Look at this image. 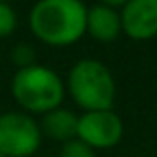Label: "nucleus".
Returning <instances> with one entry per match:
<instances>
[{
    "instance_id": "7",
    "label": "nucleus",
    "mask_w": 157,
    "mask_h": 157,
    "mask_svg": "<svg viewBox=\"0 0 157 157\" xmlns=\"http://www.w3.org/2000/svg\"><path fill=\"white\" fill-rule=\"evenodd\" d=\"M86 34L101 44H109L119 38L121 34V16L119 10L111 8L109 4L100 2L88 6V18H86Z\"/></svg>"
},
{
    "instance_id": "4",
    "label": "nucleus",
    "mask_w": 157,
    "mask_h": 157,
    "mask_svg": "<svg viewBox=\"0 0 157 157\" xmlns=\"http://www.w3.org/2000/svg\"><path fill=\"white\" fill-rule=\"evenodd\" d=\"M42 131L24 111L0 113V153L4 157H32L42 145Z\"/></svg>"
},
{
    "instance_id": "9",
    "label": "nucleus",
    "mask_w": 157,
    "mask_h": 157,
    "mask_svg": "<svg viewBox=\"0 0 157 157\" xmlns=\"http://www.w3.org/2000/svg\"><path fill=\"white\" fill-rule=\"evenodd\" d=\"M10 60L12 64L16 66L18 70H24V68H30V66L38 64V56H36V50L32 44H26V42H18L10 52Z\"/></svg>"
},
{
    "instance_id": "1",
    "label": "nucleus",
    "mask_w": 157,
    "mask_h": 157,
    "mask_svg": "<svg viewBox=\"0 0 157 157\" xmlns=\"http://www.w3.org/2000/svg\"><path fill=\"white\" fill-rule=\"evenodd\" d=\"M88 6L80 0H40L28 16L30 30L42 44L66 48L86 36Z\"/></svg>"
},
{
    "instance_id": "5",
    "label": "nucleus",
    "mask_w": 157,
    "mask_h": 157,
    "mask_svg": "<svg viewBox=\"0 0 157 157\" xmlns=\"http://www.w3.org/2000/svg\"><path fill=\"white\" fill-rule=\"evenodd\" d=\"M123 121L113 109L84 111L78 115V139L90 145L94 151L113 149L123 139Z\"/></svg>"
},
{
    "instance_id": "3",
    "label": "nucleus",
    "mask_w": 157,
    "mask_h": 157,
    "mask_svg": "<svg viewBox=\"0 0 157 157\" xmlns=\"http://www.w3.org/2000/svg\"><path fill=\"white\" fill-rule=\"evenodd\" d=\"M66 92L74 104L84 111L113 109L115 104V78L101 60L82 58L70 68L66 78Z\"/></svg>"
},
{
    "instance_id": "2",
    "label": "nucleus",
    "mask_w": 157,
    "mask_h": 157,
    "mask_svg": "<svg viewBox=\"0 0 157 157\" xmlns=\"http://www.w3.org/2000/svg\"><path fill=\"white\" fill-rule=\"evenodd\" d=\"M10 92L20 109L34 117L62 107L66 84L52 68L34 64L30 68L16 70L10 82Z\"/></svg>"
},
{
    "instance_id": "10",
    "label": "nucleus",
    "mask_w": 157,
    "mask_h": 157,
    "mask_svg": "<svg viewBox=\"0 0 157 157\" xmlns=\"http://www.w3.org/2000/svg\"><path fill=\"white\" fill-rule=\"evenodd\" d=\"M18 26V14L6 2H0V38H8Z\"/></svg>"
},
{
    "instance_id": "8",
    "label": "nucleus",
    "mask_w": 157,
    "mask_h": 157,
    "mask_svg": "<svg viewBox=\"0 0 157 157\" xmlns=\"http://www.w3.org/2000/svg\"><path fill=\"white\" fill-rule=\"evenodd\" d=\"M42 135H46L48 139L58 143H66L70 139H76L78 135V115L72 109L66 107H58L48 113L42 115V119L38 121Z\"/></svg>"
},
{
    "instance_id": "6",
    "label": "nucleus",
    "mask_w": 157,
    "mask_h": 157,
    "mask_svg": "<svg viewBox=\"0 0 157 157\" xmlns=\"http://www.w3.org/2000/svg\"><path fill=\"white\" fill-rule=\"evenodd\" d=\"M119 16L127 38L145 42L157 36V0H127Z\"/></svg>"
},
{
    "instance_id": "11",
    "label": "nucleus",
    "mask_w": 157,
    "mask_h": 157,
    "mask_svg": "<svg viewBox=\"0 0 157 157\" xmlns=\"http://www.w3.org/2000/svg\"><path fill=\"white\" fill-rule=\"evenodd\" d=\"M60 157H96V151L90 145H86L82 139H70L62 143L60 147Z\"/></svg>"
},
{
    "instance_id": "12",
    "label": "nucleus",
    "mask_w": 157,
    "mask_h": 157,
    "mask_svg": "<svg viewBox=\"0 0 157 157\" xmlns=\"http://www.w3.org/2000/svg\"><path fill=\"white\" fill-rule=\"evenodd\" d=\"M0 157H4V155H2V153H0Z\"/></svg>"
}]
</instances>
